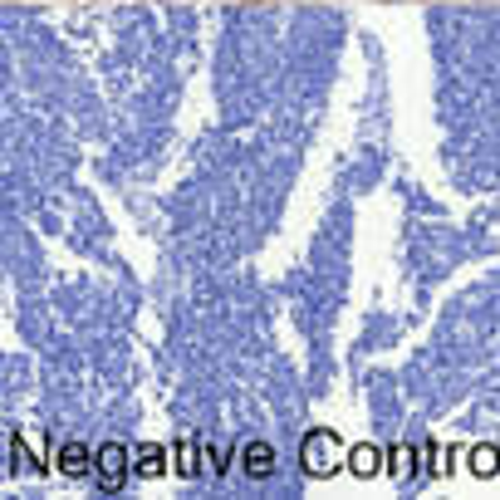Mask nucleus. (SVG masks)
<instances>
[{"instance_id":"obj_1","label":"nucleus","mask_w":500,"mask_h":500,"mask_svg":"<svg viewBox=\"0 0 500 500\" xmlns=\"http://www.w3.org/2000/svg\"><path fill=\"white\" fill-rule=\"evenodd\" d=\"M299 466H304V475H319L324 481V475H334L338 466H348V446L338 442L328 426H314L299 442Z\"/></svg>"},{"instance_id":"obj_2","label":"nucleus","mask_w":500,"mask_h":500,"mask_svg":"<svg viewBox=\"0 0 500 500\" xmlns=\"http://www.w3.org/2000/svg\"><path fill=\"white\" fill-rule=\"evenodd\" d=\"M93 471H99V485H103V491L118 495V491H123V481H128V471H132V451L118 446V442L99 446V456H93Z\"/></svg>"},{"instance_id":"obj_3","label":"nucleus","mask_w":500,"mask_h":500,"mask_svg":"<svg viewBox=\"0 0 500 500\" xmlns=\"http://www.w3.org/2000/svg\"><path fill=\"white\" fill-rule=\"evenodd\" d=\"M240 471H246L250 481H265V475L275 471V446L270 442H246L240 446Z\"/></svg>"},{"instance_id":"obj_4","label":"nucleus","mask_w":500,"mask_h":500,"mask_svg":"<svg viewBox=\"0 0 500 500\" xmlns=\"http://www.w3.org/2000/svg\"><path fill=\"white\" fill-rule=\"evenodd\" d=\"M348 471L358 475V481H368V475H377V471H383V451H377L373 442L353 446V451H348Z\"/></svg>"},{"instance_id":"obj_5","label":"nucleus","mask_w":500,"mask_h":500,"mask_svg":"<svg viewBox=\"0 0 500 500\" xmlns=\"http://www.w3.org/2000/svg\"><path fill=\"white\" fill-rule=\"evenodd\" d=\"M59 471L64 475H89L93 471V451L83 442H69L64 451H59Z\"/></svg>"},{"instance_id":"obj_6","label":"nucleus","mask_w":500,"mask_h":500,"mask_svg":"<svg viewBox=\"0 0 500 500\" xmlns=\"http://www.w3.org/2000/svg\"><path fill=\"white\" fill-rule=\"evenodd\" d=\"M132 471H138L142 481L162 475V471H167V451H162V446H138V451H132Z\"/></svg>"},{"instance_id":"obj_7","label":"nucleus","mask_w":500,"mask_h":500,"mask_svg":"<svg viewBox=\"0 0 500 500\" xmlns=\"http://www.w3.org/2000/svg\"><path fill=\"white\" fill-rule=\"evenodd\" d=\"M471 471H475V475H495V471H500V451H495V446H475V451H471Z\"/></svg>"},{"instance_id":"obj_8","label":"nucleus","mask_w":500,"mask_h":500,"mask_svg":"<svg viewBox=\"0 0 500 500\" xmlns=\"http://www.w3.org/2000/svg\"><path fill=\"white\" fill-rule=\"evenodd\" d=\"M177 471L181 475H197V442H181L177 446Z\"/></svg>"}]
</instances>
